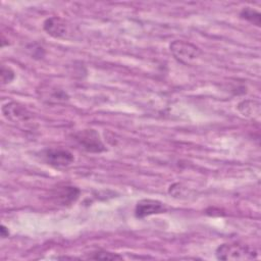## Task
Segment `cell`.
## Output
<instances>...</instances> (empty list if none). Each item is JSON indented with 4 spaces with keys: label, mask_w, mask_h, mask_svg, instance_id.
<instances>
[{
    "label": "cell",
    "mask_w": 261,
    "mask_h": 261,
    "mask_svg": "<svg viewBox=\"0 0 261 261\" xmlns=\"http://www.w3.org/2000/svg\"><path fill=\"white\" fill-rule=\"evenodd\" d=\"M3 115L14 122L28 121L32 117V113L21 104L17 102H9L2 107Z\"/></svg>",
    "instance_id": "obj_7"
},
{
    "label": "cell",
    "mask_w": 261,
    "mask_h": 261,
    "mask_svg": "<svg viewBox=\"0 0 261 261\" xmlns=\"http://www.w3.org/2000/svg\"><path fill=\"white\" fill-rule=\"evenodd\" d=\"M43 29L48 35L54 38H62L66 35L67 24L65 20L59 16H50L45 19Z\"/></svg>",
    "instance_id": "obj_8"
},
{
    "label": "cell",
    "mask_w": 261,
    "mask_h": 261,
    "mask_svg": "<svg viewBox=\"0 0 261 261\" xmlns=\"http://www.w3.org/2000/svg\"><path fill=\"white\" fill-rule=\"evenodd\" d=\"M14 77H15V73L11 68L5 67L4 65L1 66V82H2V84H9L10 82L13 81Z\"/></svg>",
    "instance_id": "obj_12"
},
{
    "label": "cell",
    "mask_w": 261,
    "mask_h": 261,
    "mask_svg": "<svg viewBox=\"0 0 261 261\" xmlns=\"http://www.w3.org/2000/svg\"><path fill=\"white\" fill-rule=\"evenodd\" d=\"M165 206L162 202L153 199H143L139 201L135 207V215L137 218H145L147 216L162 213Z\"/></svg>",
    "instance_id": "obj_6"
},
{
    "label": "cell",
    "mask_w": 261,
    "mask_h": 261,
    "mask_svg": "<svg viewBox=\"0 0 261 261\" xmlns=\"http://www.w3.org/2000/svg\"><path fill=\"white\" fill-rule=\"evenodd\" d=\"M73 139L87 152L101 153L106 150L99 133L93 128L77 130L73 134Z\"/></svg>",
    "instance_id": "obj_3"
},
{
    "label": "cell",
    "mask_w": 261,
    "mask_h": 261,
    "mask_svg": "<svg viewBox=\"0 0 261 261\" xmlns=\"http://www.w3.org/2000/svg\"><path fill=\"white\" fill-rule=\"evenodd\" d=\"M81 190L73 186H63L58 187L52 191V200L62 206H67L73 204L80 197Z\"/></svg>",
    "instance_id": "obj_5"
},
{
    "label": "cell",
    "mask_w": 261,
    "mask_h": 261,
    "mask_svg": "<svg viewBox=\"0 0 261 261\" xmlns=\"http://www.w3.org/2000/svg\"><path fill=\"white\" fill-rule=\"evenodd\" d=\"M89 258L90 259H102V260H120V259H122L121 256L114 254V253L106 252V251L94 252V253H92V255L89 256Z\"/></svg>",
    "instance_id": "obj_11"
},
{
    "label": "cell",
    "mask_w": 261,
    "mask_h": 261,
    "mask_svg": "<svg viewBox=\"0 0 261 261\" xmlns=\"http://www.w3.org/2000/svg\"><path fill=\"white\" fill-rule=\"evenodd\" d=\"M43 160L50 166L56 168H63L69 166L73 161V154L62 148H50L44 150L42 153Z\"/></svg>",
    "instance_id": "obj_4"
},
{
    "label": "cell",
    "mask_w": 261,
    "mask_h": 261,
    "mask_svg": "<svg viewBox=\"0 0 261 261\" xmlns=\"http://www.w3.org/2000/svg\"><path fill=\"white\" fill-rule=\"evenodd\" d=\"M220 260H252L257 258V252L250 246L238 243H225L220 245L215 252Z\"/></svg>",
    "instance_id": "obj_1"
},
{
    "label": "cell",
    "mask_w": 261,
    "mask_h": 261,
    "mask_svg": "<svg viewBox=\"0 0 261 261\" xmlns=\"http://www.w3.org/2000/svg\"><path fill=\"white\" fill-rule=\"evenodd\" d=\"M169 48L173 57L184 64H191L201 55V50L198 46L184 40L173 41Z\"/></svg>",
    "instance_id": "obj_2"
},
{
    "label": "cell",
    "mask_w": 261,
    "mask_h": 261,
    "mask_svg": "<svg viewBox=\"0 0 261 261\" xmlns=\"http://www.w3.org/2000/svg\"><path fill=\"white\" fill-rule=\"evenodd\" d=\"M238 109L247 117H258L260 114V104L255 100H245L239 103Z\"/></svg>",
    "instance_id": "obj_9"
},
{
    "label": "cell",
    "mask_w": 261,
    "mask_h": 261,
    "mask_svg": "<svg viewBox=\"0 0 261 261\" xmlns=\"http://www.w3.org/2000/svg\"><path fill=\"white\" fill-rule=\"evenodd\" d=\"M0 234H1V237H2L3 239H5V238H7V237L9 236L8 228H7L5 225H3V224L0 226Z\"/></svg>",
    "instance_id": "obj_13"
},
{
    "label": "cell",
    "mask_w": 261,
    "mask_h": 261,
    "mask_svg": "<svg viewBox=\"0 0 261 261\" xmlns=\"http://www.w3.org/2000/svg\"><path fill=\"white\" fill-rule=\"evenodd\" d=\"M240 16L250 22H252L253 24H256L257 27L260 25L261 23V14L259 11H257L256 9H253L251 7H244L241 12H240Z\"/></svg>",
    "instance_id": "obj_10"
}]
</instances>
